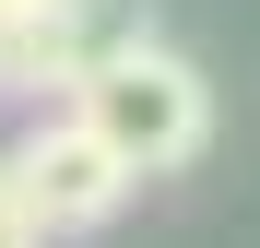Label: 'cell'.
Masks as SVG:
<instances>
[{
    "label": "cell",
    "instance_id": "6da1fadb",
    "mask_svg": "<svg viewBox=\"0 0 260 248\" xmlns=\"http://www.w3.org/2000/svg\"><path fill=\"white\" fill-rule=\"evenodd\" d=\"M71 107L118 142V165H130V178H178V165H201V142H213V83H201L178 48H166V36L107 48L95 71L71 83Z\"/></svg>",
    "mask_w": 260,
    "mask_h": 248
},
{
    "label": "cell",
    "instance_id": "7a4b0ae2",
    "mask_svg": "<svg viewBox=\"0 0 260 248\" xmlns=\"http://www.w3.org/2000/svg\"><path fill=\"white\" fill-rule=\"evenodd\" d=\"M0 189H12L48 236H95V225H118V201L142 189V178H130V165H118V142H107L71 95H59V107L36 118L12 154H0Z\"/></svg>",
    "mask_w": 260,
    "mask_h": 248
},
{
    "label": "cell",
    "instance_id": "3957f363",
    "mask_svg": "<svg viewBox=\"0 0 260 248\" xmlns=\"http://www.w3.org/2000/svg\"><path fill=\"white\" fill-rule=\"evenodd\" d=\"M95 71V36H83V0H48V12H0V95L48 107Z\"/></svg>",
    "mask_w": 260,
    "mask_h": 248
},
{
    "label": "cell",
    "instance_id": "277c9868",
    "mask_svg": "<svg viewBox=\"0 0 260 248\" xmlns=\"http://www.w3.org/2000/svg\"><path fill=\"white\" fill-rule=\"evenodd\" d=\"M0 248H48V225H36V213H24L12 189H0Z\"/></svg>",
    "mask_w": 260,
    "mask_h": 248
},
{
    "label": "cell",
    "instance_id": "5b68a950",
    "mask_svg": "<svg viewBox=\"0 0 260 248\" xmlns=\"http://www.w3.org/2000/svg\"><path fill=\"white\" fill-rule=\"evenodd\" d=\"M0 12H48V0H0Z\"/></svg>",
    "mask_w": 260,
    "mask_h": 248
}]
</instances>
